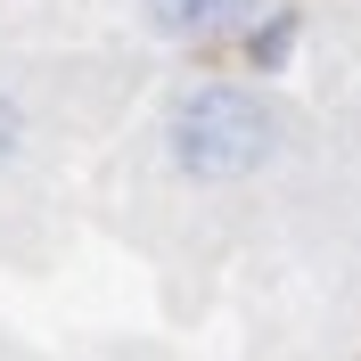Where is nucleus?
<instances>
[{"mask_svg": "<svg viewBox=\"0 0 361 361\" xmlns=\"http://www.w3.org/2000/svg\"><path fill=\"white\" fill-rule=\"evenodd\" d=\"M164 157H173L180 180H247L279 157V107L247 82H189L164 107Z\"/></svg>", "mask_w": 361, "mask_h": 361, "instance_id": "1", "label": "nucleus"}, {"mask_svg": "<svg viewBox=\"0 0 361 361\" xmlns=\"http://www.w3.org/2000/svg\"><path fill=\"white\" fill-rule=\"evenodd\" d=\"M17 157H25V107L8 99V90H0V173H8Z\"/></svg>", "mask_w": 361, "mask_h": 361, "instance_id": "4", "label": "nucleus"}, {"mask_svg": "<svg viewBox=\"0 0 361 361\" xmlns=\"http://www.w3.org/2000/svg\"><path fill=\"white\" fill-rule=\"evenodd\" d=\"M295 25H304L295 8H271V17H255L247 58H255V66H288V58H295Z\"/></svg>", "mask_w": 361, "mask_h": 361, "instance_id": "3", "label": "nucleus"}, {"mask_svg": "<svg viewBox=\"0 0 361 361\" xmlns=\"http://www.w3.org/2000/svg\"><path fill=\"white\" fill-rule=\"evenodd\" d=\"M140 17L164 42H222V33L255 25V0H140Z\"/></svg>", "mask_w": 361, "mask_h": 361, "instance_id": "2", "label": "nucleus"}]
</instances>
